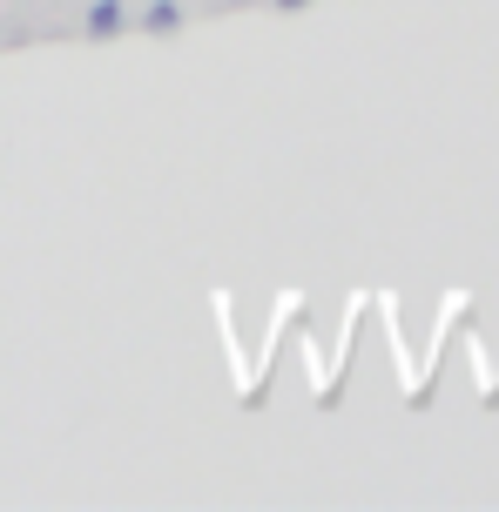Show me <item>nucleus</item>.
Listing matches in <instances>:
<instances>
[{
	"label": "nucleus",
	"instance_id": "f257e3e1",
	"mask_svg": "<svg viewBox=\"0 0 499 512\" xmlns=\"http://www.w3.org/2000/svg\"><path fill=\"white\" fill-rule=\"evenodd\" d=\"M122 21H129L122 0H95V7H88V34H122Z\"/></svg>",
	"mask_w": 499,
	"mask_h": 512
},
{
	"label": "nucleus",
	"instance_id": "7ed1b4c3",
	"mask_svg": "<svg viewBox=\"0 0 499 512\" xmlns=\"http://www.w3.org/2000/svg\"><path fill=\"white\" fill-rule=\"evenodd\" d=\"M277 7H304V0H277Z\"/></svg>",
	"mask_w": 499,
	"mask_h": 512
},
{
	"label": "nucleus",
	"instance_id": "f03ea898",
	"mask_svg": "<svg viewBox=\"0 0 499 512\" xmlns=\"http://www.w3.org/2000/svg\"><path fill=\"white\" fill-rule=\"evenodd\" d=\"M142 21H149V27H176V21H183V14H176V0H156V7H149Z\"/></svg>",
	"mask_w": 499,
	"mask_h": 512
}]
</instances>
